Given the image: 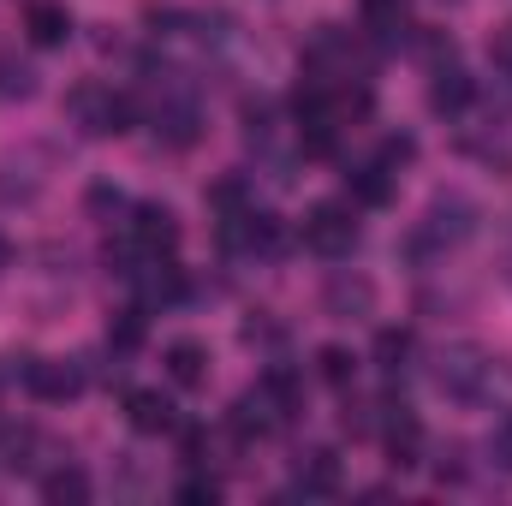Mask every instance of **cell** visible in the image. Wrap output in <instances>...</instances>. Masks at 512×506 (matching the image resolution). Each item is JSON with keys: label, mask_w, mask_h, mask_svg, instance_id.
Masks as SVG:
<instances>
[{"label": "cell", "mask_w": 512, "mask_h": 506, "mask_svg": "<svg viewBox=\"0 0 512 506\" xmlns=\"http://www.w3.org/2000/svg\"><path fill=\"white\" fill-rule=\"evenodd\" d=\"M126 417H131L137 435H173V429H179V411H173V399H167L161 387H131Z\"/></svg>", "instance_id": "obj_12"}, {"label": "cell", "mask_w": 512, "mask_h": 506, "mask_svg": "<svg viewBox=\"0 0 512 506\" xmlns=\"http://www.w3.org/2000/svg\"><path fill=\"white\" fill-rule=\"evenodd\" d=\"M358 12H364V24L382 36V42H405L417 24H411V0H358Z\"/></svg>", "instance_id": "obj_16"}, {"label": "cell", "mask_w": 512, "mask_h": 506, "mask_svg": "<svg viewBox=\"0 0 512 506\" xmlns=\"http://www.w3.org/2000/svg\"><path fill=\"white\" fill-rule=\"evenodd\" d=\"M489 60H495V72H501V78H512V18L495 30V42H489Z\"/></svg>", "instance_id": "obj_27"}, {"label": "cell", "mask_w": 512, "mask_h": 506, "mask_svg": "<svg viewBox=\"0 0 512 506\" xmlns=\"http://www.w3.org/2000/svg\"><path fill=\"white\" fill-rule=\"evenodd\" d=\"M18 381H24V393H36L48 405H66V399L84 393V364L78 358H24Z\"/></svg>", "instance_id": "obj_8"}, {"label": "cell", "mask_w": 512, "mask_h": 506, "mask_svg": "<svg viewBox=\"0 0 512 506\" xmlns=\"http://www.w3.org/2000/svg\"><path fill=\"white\" fill-rule=\"evenodd\" d=\"M6 262H12V245H6V239H0V274H6Z\"/></svg>", "instance_id": "obj_29"}, {"label": "cell", "mask_w": 512, "mask_h": 506, "mask_svg": "<svg viewBox=\"0 0 512 506\" xmlns=\"http://www.w3.org/2000/svg\"><path fill=\"white\" fill-rule=\"evenodd\" d=\"M0 96H6V102H30V96H36V66L18 60L12 48H0Z\"/></svg>", "instance_id": "obj_18"}, {"label": "cell", "mask_w": 512, "mask_h": 506, "mask_svg": "<svg viewBox=\"0 0 512 506\" xmlns=\"http://www.w3.org/2000/svg\"><path fill=\"white\" fill-rule=\"evenodd\" d=\"M90 209H96V215H120V209H126V197H120L114 185H90Z\"/></svg>", "instance_id": "obj_28"}, {"label": "cell", "mask_w": 512, "mask_h": 506, "mask_svg": "<svg viewBox=\"0 0 512 506\" xmlns=\"http://www.w3.org/2000/svg\"><path fill=\"white\" fill-rule=\"evenodd\" d=\"M346 191H352L358 209H387V203H393V167H382V161L352 167V173H346Z\"/></svg>", "instance_id": "obj_15"}, {"label": "cell", "mask_w": 512, "mask_h": 506, "mask_svg": "<svg viewBox=\"0 0 512 506\" xmlns=\"http://www.w3.org/2000/svg\"><path fill=\"white\" fill-rule=\"evenodd\" d=\"M435 387L447 393V399H459V405H483L489 393H495V358L483 352V346H471V340H453V346H441L435 352Z\"/></svg>", "instance_id": "obj_2"}, {"label": "cell", "mask_w": 512, "mask_h": 506, "mask_svg": "<svg viewBox=\"0 0 512 506\" xmlns=\"http://www.w3.org/2000/svg\"><path fill=\"white\" fill-rule=\"evenodd\" d=\"M149 126L167 149H191L203 137V108H197V96L185 84H161V102L149 108Z\"/></svg>", "instance_id": "obj_6"}, {"label": "cell", "mask_w": 512, "mask_h": 506, "mask_svg": "<svg viewBox=\"0 0 512 506\" xmlns=\"http://www.w3.org/2000/svg\"><path fill=\"white\" fill-rule=\"evenodd\" d=\"M316 376L328 381V387H352V376H358V358H352L346 346H322V352H316Z\"/></svg>", "instance_id": "obj_21"}, {"label": "cell", "mask_w": 512, "mask_h": 506, "mask_svg": "<svg viewBox=\"0 0 512 506\" xmlns=\"http://www.w3.org/2000/svg\"><path fill=\"white\" fill-rule=\"evenodd\" d=\"M161 370L173 387H209V346L203 340H173L161 352Z\"/></svg>", "instance_id": "obj_14"}, {"label": "cell", "mask_w": 512, "mask_h": 506, "mask_svg": "<svg viewBox=\"0 0 512 506\" xmlns=\"http://www.w3.org/2000/svg\"><path fill=\"white\" fill-rule=\"evenodd\" d=\"M298 239H304V251L328 256V262H346V256L358 251L364 227H358V209L352 203H316V209H304Z\"/></svg>", "instance_id": "obj_4"}, {"label": "cell", "mask_w": 512, "mask_h": 506, "mask_svg": "<svg viewBox=\"0 0 512 506\" xmlns=\"http://www.w3.org/2000/svg\"><path fill=\"white\" fill-rule=\"evenodd\" d=\"M447 6H459V0H447Z\"/></svg>", "instance_id": "obj_31"}, {"label": "cell", "mask_w": 512, "mask_h": 506, "mask_svg": "<svg viewBox=\"0 0 512 506\" xmlns=\"http://www.w3.org/2000/svg\"><path fill=\"white\" fill-rule=\"evenodd\" d=\"M66 120L84 131V137H126L137 126V102H131L126 90H114V84H78L72 96H66Z\"/></svg>", "instance_id": "obj_3"}, {"label": "cell", "mask_w": 512, "mask_h": 506, "mask_svg": "<svg viewBox=\"0 0 512 506\" xmlns=\"http://www.w3.org/2000/svg\"><path fill=\"white\" fill-rule=\"evenodd\" d=\"M471 233H477V203H471V197H459V191H447V197H435V203H429V215L411 227L405 256H411V262H435V256L459 251Z\"/></svg>", "instance_id": "obj_1"}, {"label": "cell", "mask_w": 512, "mask_h": 506, "mask_svg": "<svg viewBox=\"0 0 512 506\" xmlns=\"http://www.w3.org/2000/svg\"><path fill=\"white\" fill-rule=\"evenodd\" d=\"M405 358H411V334H405V328H382V334H376V370H382V376H399Z\"/></svg>", "instance_id": "obj_20"}, {"label": "cell", "mask_w": 512, "mask_h": 506, "mask_svg": "<svg viewBox=\"0 0 512 506\" xmlns=\"http://www.w3.org/2000/svg\"><path fill=\"white\" fill-rule=\"evenodd\" d=\"M322 310H328L334 322H364V316L376 310V280L358 274V268H334L328 286H322Z\"/></svg>", "instance_id": "obj_9"}, {"label": "cell", "mask_w": 512, "mask_h": 506, "mask_svg": "<svg viewBox=\"0 0 512 506\" xmlns=\"http://www.w3.org/2000/svg\"><path fill=\"white\" fill-rule=\"evenodd\" d=\"M42 501L84 506V501H90V477H84L78 465H60V471H48V477H42Z\"/></svg>", "instance_id": "obj_17"}, {"label": "cell", "mask_w": 512, "mask_h": 506, "mask_svg": "<svg viewBox=\"0 0 512 506\" xmlns=\"http://www.w3.org/2000/svg\"><path fill=\"white\" fill-rule=\"evenodd\" d=\"M30 447H36V429L30 423H0V477L24 471L30 465Z\"/></svg>", "instance_id": "obj_19"}, {"label": "cell", "mask_w": 512, "mask_h": 506, "mask_svg": "<svg viewBox=\"0 0 512 506\" xmlns=\"http://www.w3.org/2000/svg\"><path fill=\"white\" fill-rule=\"evenodd\" d=\"M280 423H292V411L268 393V381H256L251 393H239V399H233V411H227V429H233L245 447H251V441H268Z\"/></svg>", "instance_id": "obj_7"}, {"label": "cell", "mask_w": 512, "mask_h": 506, "mask_svg": "<svg viewBox=\"0 0 512 506\" xmlns=\"http://www.w3.org/2000/svg\"><path fill=\"white\" fill-rule=\"evenodd\" d=\"M435 459H441V465H435V477H441V483H465V447H459V441H453V447H441Z\"/></svg>", "instance_id": "obj_25"}, {"label": "cell", "mask_w": 512, "mask_h": 506, "mask_svg": "<svg viewBox=\"0 0 512 506\" xmlns=\"http://www.w3.org/2000/svg\"><path fill=\"white\" fill-rule=\"evenodd\" d=\"M292 489H298L304 501H328V495H340V459H334L328 447L298 453V459H292Z\"/></svg>", "instance_id": "obj_11"}, {"label": "cell", "mask_w": 512, "mask_h": 506, "mask_svg": "<svg viewBox=\"0 0 512 506\" xmlns=\"http://www.w3.org/2000/svg\"><path fill=\"white\" fill-rule=\"evenodd\" d=\"M24 36H30L36 48H66V42H72V12H66L60 0H30V6H24Z\"/></svg>", "instance_id": "obj_13"}, {"label": "cell", "mask_w": 512, "mask_h": 506, "mask_svg": "<svg viewBox=\"0 0 512 506\" xmlns=\"http://www.w3.org/2000/svg\"><path fill=\"white\" fill-rule=\"evenodd\" d=\"M489 465H501V471L512 477V411L495 423V435H489Z\"/></svg>", "instance_id": "obj_24"}, {"label": "cell", "mask_w": 512, "mask_h": 506, "mask_svg": "<svg viewBox=\"0 0 512 506\" xmlns=\"http://www.w3.org/2000/svg\"><path fill=\"white\" fill-rule=\"evenodd\" d=\"M173 501L179 506H215L221 501V483H215V477H185V483L173 489Z\"/></svg>", "instance_id": "obj_23"}, {"label": "cell", "mask_w": 512, "mask_h": 506, "mask_svg": "<svg viewBox=\"0 0 512 506\" xmlns=\"http://www.w3.org/2000/svg\"><path fill=\"white\" fill-rule=\"evenodd\" d=\"M471 102H477V78H471L459 60H441V66L429 72V108L453 120V114H465Z\"/></svg>", "instance_id": "obj_10"}, {"label": "cell", "mask_w": 512, "mask_h": 506, "mask_svg": "<svg viewBox=\"0 0 512 506\" xmlns=\"http://www.w3.org/2000/svg\"><path fill=\"white\" fill-rule=\"evenodd\" d=\"M179 239H185V227H179V215H173L167 203H131V221H126L131 268H137V262H155V256H179Z\"/></svg>", "instance_id": "obj_5"}, {"label": "cell", "mask_w": 512, "mask_h": 506, "mask_svg": "<svg viewBox=\"0 0 512 506\" xmlns=\"http://www.w3.org/2000/svg\"><path fill=\"white\" fill-rule=\"evenodd\" d=\"M507 280H512V256H507Z\"/></svg>", "instance_id": "obj_30"}, {"label": "cell", "mask_w": 512, "mask_h": 506, "mask_svg": "<svg viewBox=\"0 0 512 506\" xmlns=\"http://www.w3.org/2000/svg\"><path fill=\"white\" fill-rule=\"evenodd\" d=\"M108 346H114V352H137V346H143V304H131V310H120V316L108 322Z\"/></svg>", "instance_id": "obj_22"}, {"label": "cell", "mask_w": 512, "mask_h": 506, "mask_svg": "<svg viewBox=\"0 0 512 506\" xmlns=\"http://www.w3.org/2000/svg\"><path fill=\"white\" fill-rule=\"evenodd\" d=\"M411 155H417V137H387V143H382V155H376V161H382V167H393V173H399V167H405Z\"/></svg>", "instance_id": "obj_26"}]
</instances>
